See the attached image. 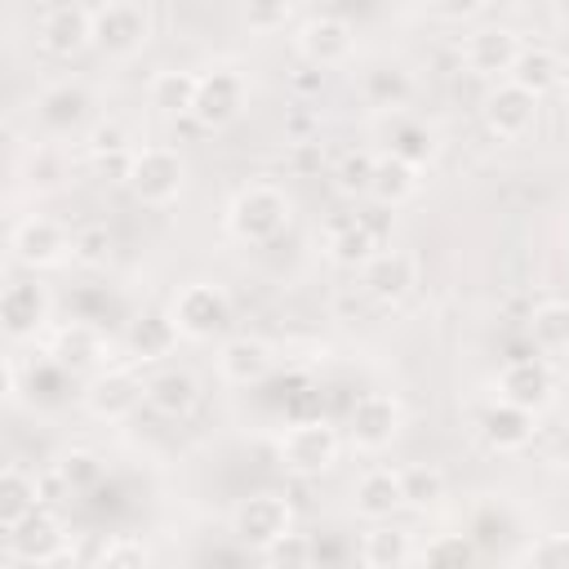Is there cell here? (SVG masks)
Listing matches in <instances>:
<instances>
[{
	"instance_id": "52a82bcc",
	"label": "cell",
	"mask_w": 569,
	"mask_h": 569,
	"mask_svg": "<svg viewBox=\"0 0 569 569\" xmlns=\"http://www.w3.org/2000/svg\"><path fill=\"white\" fill-rule=\"evenodd\" d=\"M80 400L84 413L98 422H129L147 405V378L133 365H107L84 382Z\"/></svg>"
},
{
	"instance_id": "5bb4252c",
	"label": "cell",
	"mask_w": 569,
	"mask_h": 569,
	"mask_svg": "<svg viewBox=\"0 0 569 569\" xmlns=\"http://www.w3.org/2000/svg\"><path fill=\"white\" fill-rule=\"evenodd\" d=\"M53 316V293L49 284H40L36 276H18L4 284L0 293V320H4V333L9 342H27L36 338Z\"/></svg>"
},
{
	"instance_id": "4dcf8cb0",
	"label": "cell",
	"mask_w": 569,
	"mask_h": 569,
	"mask_svg": "<svg viewBox=\"0 0 569 569\" xmlns=\"http://www.w3.org/2000/svg\"><path fill=\"white\" fill-rule=\"evenodd\" d=\"M196 93H200V76L187 71V67H164V71H156L151 84H147V102H151L160 116H191Z\"/></svg>"
},
{
	"instance_id": "2e32d148",
	"label": "cell",
	"mask_w": 569,
	"mask_h": 569,
	"mask_svg": "<svg viewBox=\"0 0 569 569\" xmlns=\"http://www.w3.org/2000/svg\"><path fill=\"white\" fill-rule=\"evenodd\" d=\"M293 49H298V58H302L307 67L329 71V67H342V62L351 58L356 31H351V22L338 18V13H316V18H307V22L298 27Z\"/></svg>"
},
{
	"instance_id": "ab89813d",
	"label": "cell",
	"mask_w": 569,
	"mask_h": 569,
	"mask_svg": "<svg viewBox=\"0 0 569 569\" xmlns=\"http://www.w3.org/2000/svg\"><path fill=\"white\" fill-rule=\"evenodd\" d=\"M147 542L142 538H133V533H116V538H107L89 560L93 565H102V569H133V565H147Z\"/></svg>"
},
{
	"instance_id": "8d00e7d4",
	"label": "cell",
	"mask_w": 569,
	"mask_h": 569,
	"mask_svg": "<svg viewBox=\"0 0 569 569\" xmlns=\"http://www.w3.org/2000/svg\"><path fill=\"white\" fill-rule=\"evenodd\" d=\"M116 258V236L102 227V222H89V227H76L71 236V262L84 267V271H98Z\"/></svg>"
},
{
	"instance_id": "4fadbf2b",
	"label": "cell",
	"mask_w": 569,
	"mask_h": 569,
	"mask_svg": "<svg viewBox=\"0 0 569 569\" xmlns=\"http://www.w3.org/2000/svg\"><path fill=\"white\" fill-rule=\"evenodd\" d=\"M493 396H502V400H511L520 409L542 413L556 400V369H551V360L542 351L538 356H511L498 369V378H493Z\"/></svg>"
},
{
	"instance_id": "7bdbcfd3",
	"label": "cell",
	"mask_w": 569,
	"mask_h": 569,
	"mask_svg": "<svg viewBox=\"0 0 569 569\" xmlns=\"http://www.w3.org/2000/svg\"><path fill=\"white\" fill-rule=\"evenodd\" d=\"M311 556H316V547H311V538H307V533H298V529H293V533H284L276 547H267V551H262V560H267V565H284V569H289V565H307Z\"/></svg>"
},
{
	"instance_id": "484cf974",
	"label": "cell",
	"mask_w": 569,
	"mask_h": 569,
	"mask_svg": "<svg viewBox=\"0 0 569 569\" xmlns=\"http://www.w3.org/2000/svg\"><path fill=\"white\" fill-rule=\"evenodd\" d=\"M382 249V236L378 227L365 218V213H351V218H338L325 236V253L333 267H347V271H360L373 253Z\"/></svg>"
},
{
	"instance_id": "ac0fdd59",
	"label": "cell",
	"mask_w": 569,
	"mask_h": 569,
	"mask_svg": "<svg viewBox=\"0 0 569 569\" xmlns=\"http://www.w3.org/2000/svg\"><path fill=\"white\" fill-rule=\"evenodd\" d=\"M31 116H36V124H40L44 133L67 138V133H76V129L89 124V116H93V93H89L80 80H58V84H49V89L36 93Z\"/></svg>"
},
{
	"instance_id": "cb8c5ba5",
	"label": "cell",
	"mask_w": 569,
	"mask_h": 569,
	"mask_svg": "<svg viewBox=\"0 0 569 569\" xmlns=\"http://www.w3.org/2000/svg\"><path fill=\"white\" fill-rule=\"evenodd\" d=\"M178 338H182V329H178L173 311H142L129 320L120 347H124L129 365H160L164 356H173Z\"/></svg>"
},
{
	"instance_id": "44dd1931",
	"label": "cell",
	"mask_w": 569,
	"mask_h": 569,
	"mask_svg": "<svg viewBox=\"0 0 569 569\" xmlns=\"http://www.w3.org/2000/svg\"><path fill=\"white\" fill-rule=\"evenodd\" d=\"M533 422H538L533 409H520V405L493 396V400L480 405V413H476V436H480L493 453H520V449L533 440V431H538Z\"/></svg>"
},
{
	"instance_id": "6da1fadb",
	"label": "cell",
	"mask_w": 569,
	"mask_h": 569,
	"mask_svg": "<svg viewBox=\"0 0 569 569\" xmlns=\"http://www.w3.org/2000/svg\"><path fill=\"white\" fill-rule=\"evenodd\" d=\"M293 222V200L271 182H249L227 204V231L240 244H271Z\"/></svg>"
},
{
	"instance_id": "681fc988",
	"label": "cell",
	"mask_w": 569,
	"mask_h": 569,
	"mask_svg": "<svg viewBox=\"0 0 569 569\" xmlns=\"http://www.w3.org/2000/svg\"><path fill=\"white\" fill-rule=\"evenodd\" d=\"M565 449H569V431H565Z\"/></svg>"
},
{
	"instance_id": "c3c4849f",
	"label": "cell",
	"mask_w": 569,
	"mask_h": 569,
	"mask_svg": "<svg viewBox=\"0 0 569 569\" xmlns=\"http://www.w3.org/2000/svg\"><path fill=\"white\" fill-rule=\"evenodd\" d=\"M565 258H569V240H565Z\"/></svg>"
},
{
	"instance_id": "603a6c76",
	"label": "cell",
	"mask_w": 569,
	"mask_h": 569,
	"mask_svg": "<svg viewBox=\"0 0 569 569\" xmlns=\"http://www.w3.org/2000/svg\"><path fill=\"white\" fill-rule=\"evenodd\" d=\"M405 476L400 467H369L356 485H351V511L369 525L378 520H396L405 511Z\"/></svg>"
},
{
	"instance_id": "ee69618b",
	"label": "cell",
	"mask_w": 569,
	"mask_h": 569,
	"mask_svg": "<svg viewBox=\"0 0 569 569\" xmlns=\"http://www.w3.org/2000/svg\"><path fill=\"white\" fill-rule=\"evenodd\" d=\"M489 4H493V0H431L436 18H445V22H471V18H480Z\"/></svg>"
},
{
	"instance_id": "8fae6325",
	"label": "cell",
	"mask_w": 569,
	"mask_h": 569,
	"mask_svg": "<svg viewBox=\"0 0 569 569\" xmlns=\"http://www.w3.org/2000/svg\"><path fill=\"white\" fill-rule=\"evenodd\" d=\"M400 427H405V405L391 391H365V396H356V405L347 413V440L360 453L391 449V440L400 436Z\"/></svg>"
},
{
	"instance_id": "7402d4cb",
	"label": "cell",
	"mask_w": 569,
	"mask_h": 569,
	"mask_svg": "<svg viewBox=\"0 0 569 569\" xmlns=\"http://www.w3.org/2000/svg\"><path fill=\"white\" fill-rule=\"evenodd\" d=\"M520 49L525 44H520V36L511 27H480L462 44V67L471 76H480V80H507L516 58H520Z\"/></svg>"
},
{
	"instance_id": "d590c367",
	"label": "cell",
	"mask_w": 569,
	"mask_h": 569,
	"mask_svg": "<svg viewBox=\"0 0 569 569\" xmlns=\"http://www.w3.org/2000/svg\"><path fill=\"white\" fill-rule=\"evenodd\" d=\"M400 476H405V502L413 507V511H431V507H440L445 502V493H449V480H445V471L440 467H400Z\"/></svg>"
},
{
	"instance_id": "f546056e",
	"label": "cell",
	"mask_w": 569,
	"mask_h": 569,
	"mask_svg": "<svg viewBox=\"0 0 569 569\" xmlns=\"http://www.w3.org/2000/svg\"><path fill=\"white\" fill-rule=\"evenodd\" d=\"M409 560H418V542L409 529H400L391 520H378L360 538V565H369V569H400Z\"/></svg>"
},
{
	"instance_id": "ffe728a7",
	"label": "cell",
	"mask_w": 569,
	"mask_h": 569,
	"mask_svg": "<svg viewBox=\"0 0 569 569\" xmlns=\"http://www.w3.org/2000/svg\"><path fill=\"white\" fill-rule=\"evenodd\" d=\"M36 44L40 53L71 62L93 44V13H84L80 4H53L40 22H36Z\"/></svg>"
},
{
	"instance_id": "83f0119b",
	"label": "cell",
	"mask_w": 569,
	"mask_h": 569,
	"mask_svg": "<svg viewBox=\"0 0 569 569\" xmlns=\"http://www.w3.org/2000/svg\"><path fill=\"white\" fill-rule=\"evenodd\" d=\"M507 80H516L520 89H529V93L542 98V93H551V89H565V80H569V62H565L551 44H525Z\"/></svg>"
},
{
	"instance_id": "b9f144b4",
	"label": "cell",
	"mask_w": 569,
	"mask_h": 569,
	"mask_svg": "<svg viewBox=\"0 0 569 569\" xmlns=\"http://www.w3.org/2000/svg\"><path fill=\"white\" fill-rule=\"evenodd\" d=\"M516 560L533 565V569H569V533H542Z\"/></svg>"
},
{
	"instance_id": "7c38bea8",
	"label": "cell",
	"mask_w": 569,
	"mask_h": 569,
	"mask_svg": "<svg viewBox=\"0 0 569 569\" xmlns=\"http://www.w3.org/2000/svg\"><path fill=\"white\" fill-rule=\"evenodd\" d=\"M71 236H76V231H67L58 218H49V213H27V218H18L13 231H9V249H13V258H18L22 267L49 271V267H62V262L71 258Z\"/></svg>"
},
{
	"instance_id": "f1b7e54d",
	"label": "cell",
	"mask_w": 569,
	"mask_h": 569,
	"mask_svg": "<svg viewBox=\"0 0 569 569\" xmlns=\"http://www.w3.org/2000/svg\"><path fill=\"white\" fill-rule=\"evenodd\" d=\"M418 187H422V169H418V164L400 160L396 151H387V156L373 160L369 200H378L382 209H400V204H409V200L418 196Z\"/></svg>"
},
{
	"instance_id": "bcb514c9",
	"label": "cell",
	"mask_w": 569,
	"mask_h": 569,
	"mask_svg": "<svg viewBox=\"0 0 569 569\" xmlns=\"http://www.w3.org/2000/svg\"><path fill=\"white\" fill-rule=\"evenodd\" d=\"M556 18L569 27V0H556Z\"/></svg>"
},
{
	"instance_id": "d6a6232c",
	"label": "cell",
	"mask_w": 569,
	"mask_h": 569,
	"mask_svg": "<svg viewBox=\"0 0 569 569\" xmlns=\"http://www.w3.org/2000/svg\"><path fill=\"white\" fill-rule=\"evenodd\" d=\"M525 329H529V338H533V347H538L542 356L569 351V298H547V302H538V307L529 311Z\"/></svg>"
},
{
	"instance_id": "3957f363",
	"label": "cell",
	"mask_w": 569,
	"mask_h": 569,
	"mask_svg": "<svg viewBox=\"0 0 569 569\" xmlns=\"http://www.w3.org/2000/svg\"><path fill=\"white\" fill-rule=\"evenodd\" d=\"M338 449H342V436H338V427H333L325 413L293 418V422L280 431V440H276L280 467H284L289 476H302V480L329 471V467L338 462Z\"/></svg>"
},
{
	"instance_id": "4316f807",
	"label": "cell",
	"mask_w": 569,
	"mask_h": 569,
	"mask_svg": "<svg viewBox=\"0 0 569 569\" xmlns=\"http://www.w3.org/2000/svg\"><path fill=\"white\" fill-rule=\"evenodd\" d=\"M360 98L378 111H400L409 98H413V76L405 62H391V58H378L360 71Z\"/></svg>"
},
{
	"instance_id": "8992f818",
	"label": "cell",
	"mask_w": 569,
	"mask_h": 569,
	"mask_svg": "<svg viewBox=\"0 0 569 569\" xmlns=\"http://www.w3.org/2000/svg\"><path fill=\"white\" fill-rule=\"evenodd\" d=\"M4 560L9 565H58V560H71L67 525L58 520V511L36 507L18 525H4Z\"/></svg>"
},
{
	"instance_id": "7dc6e473",
	"label": "cell",
	"mask_w": 569,
	"mask_h": 569,
	"mask_svg": "<svg viewBox=\"0 0 569 569\" xmlns=\"http://www.w3.org/2000/svg\"><path fill=\"white\" fill-rule=\"evenodd\" d=\"M560 107H565V124H569V80H565V102Z\"/></svg>"
},
{
	"instance_id": "60d3db41",
	"label": "cell",
	"mask_w": 569,
	"mask_h": 569,
	"mask_svg": "<svg viewBox=\"0 0 569 569\" xmlns=\"http://www.w3.org/2000/svg\"><path fill=\"white\" fill-rule=\"evenodd\" d=\"M289 13H293V0H244V9H240L244 27H249L253 36H276V31H284Z\"/></svg>"
},
{
	"instance_id": "1f68e13d",
	"label": "cell",
	"mask_w": 569,
	"mask_h": 569,
	"mask_svg": "<svg viewBox=\"0 0 569 569\" xmlns=\"http://www.w3.org/2000/svg\"><path fill=\"white\" fill-rule=\"evenodd\" d=\"M36 507H44V480L31 476L27 467L9 462L4 476H0V529H4V525H18V520L31 516Z\"/></svg>"
},
{
	"instance_id": "f6af8a7d",
	"label": "cell",
	"mask_w": 569,
	"mask_h": 569,
	"mask_svg": "<svg viewBox=\"0 0 569 569\" xmlns=\"http://www.w3.org/2000/svg\"><path fill=\"white\" fill-rule=\"evenodd\" d=\"M89 147H93V156H107V151H133V147H124V129L120 124H98L93 133H89Z\"/></svg>"
},
{
	"instance_id": "74e56055",
	"label": "cell",
	"mask_w": 569,
	"mask_h": 569,
	"mask_svg": "<svg viewBox=\"0 0 569 569\" xmlns=\"http://www.w3.org/2000/svg\"><path fill=\"white\" fill-rule=\"evenodd\" d=\"M418 560L422 565H471L476 560V542H471V533H431L418 547Z\"/></svg>"
},
{
	"instance_id": "277c9868",
	"label": "cell",
	"mask_w": 569,
	"mask_h": 569,
	"mask_svg": "<svg viewBox=\"0 0 569 569\" xmlns=\"http://www.w3.org/2000/svg\"><path fill=\"white\" fill-rule=\"evenodd\" d=\"M182 338L191 342H213V338H227L231 320H236V302L231 293L218 284V280H187L173 302H169Z\"/></svg>"
},
{
	"instance_id": "f35d334b",
	"label": "cell",
	"mask_w": 569,
	"mask_h": 569,
	"mask_svg": "<svg viewBox=\"0 0 569 569\" xmlns=\"http://www.w3.org/2000/svg\"><path fill=\"white\" fill-rule=\"evenodd\" d=\"M373 151H347V156H338V164H333V187L342 191V196H369V182H373Z\"/></svg>"
},
{
	"instance_id": "d6986e66",
	"label": "cell",
	"mask_w": 569,
	"mask_h": 569,
	"mask_svg": "<svg viewBox=\"0 0 569 569\" xmlns=\"http://www.w3.org/2000/svg\"><path fill=\"white\" fill-rule=\"evenodd\" d=\"M218 378L227 387H258L276 369V347L262 333H231L218 342Z\"/></svg>"
},
{
	"instance_id": "e575fe53",
	"label": "cell",
	"mask_w": 569,
	"mask_h": 569,
	"mask_svg": "<svg viewBox=\"0 0 569 569\" xmlns=\"http://www.w3.org/2000/svg\"><path fill=\"white\" fill-rule=\"evenodd\" d=\"M391 151H396L400 160L427 169V164L440 156V138H436V129L422 124V120H400V124L391 129Z\"/></svg>"
},
{
	"instance_id": "7a4b0ae2",
	"label": "cell",
	"mask_w": 569,
	"mask_h": 569,
	"mask_svg": "<svg viewBox=\"0 0 569 569\" xmlns=\"http://www.w3.org/2000/svg\"><path fill=\"white\" fill-rule=\"evenodd\" d=\"M129 196L147 209H169L187 187V160L173 147H133L120 169Z\"/></svg>"
},
{
	"instance_id": "30bf717a",
	"label": "cell",
	"mask_w": 569,
	"mask_h": 569,
	"mask_svg": "<svg viewBox=\"0 0 569 569\" xmlns=\"http://www.w3.org/2000/svg\"><path fill=\"white\" fill-rule=\"evenodd\" d=\"M418 280H422V258L413 253V249H405V244H396V249H378L365 267H360V289L378 302V307H400L413 289H418Z\"/></svg>"
},
{
	"instance_id": "e0dca14e",
	"label": "cell",
	"mask_w": 569,
	"mask_h": 569,
	"mask_svg": "<svg viewBox=\"0 0 569 569\" xmlns=\"http://www.w3.org/2000/svg\"><path fill=\"white\" fill-rule=\"evenodd\" d=\"M107 356H111V338L93 320L58 325L49 338V360L67 373H98V369H107Z\"/></svg>"
},
{
	"instance_id": "9c48e42d",
	"label": "cell",
	"mask_w": 569,
	"mask_h": 569,
	"mask_svg": "<svg viewBox=\"0 0 569 569\" xmlns=\"http://www.w3.org/2000/svg\"><path fill=\"white\" fill-rule=\"evenodd\" d=\"M249 107V80L244 71L236 67H213L200 76V93H196V107H191V120L204 129V133H222L231 129Z\"/></svg>"
},
{
	"instance_id": "9a60e30c",
	"label": "cell",
	"mask_w": 569,
	"mask_h": 569,
	"mask_svg": "<svg viewBox=\"0 0 569 569\" xmlns=\"http://www.w3.org/2000/svg\"><path fill=\"white\" fill-rule=\"evenodd\" d=\"M480 120L498 142H516L538 120V93L520 89L516 80H493V89L480 102Z\"/></svg>"
},
{
	"instance_id": "d4e9b609",
	"label": "cell",
	"mask_w": 569,
	"mask_h": 569,
	"mask_svg": "<svg viewBox=\"0 0 569 569\" xmlns=\"http://www.w3.org/2000/svg\"><path fill=\"white\" fill-rule=\"evenodd\" d=\"M200 378L191 373V369H178V365H169V369H156L151 378H147V409H156L160 418H169V422H182V418H191L196 409H200Z\"/></svg>"
},
{
	"instance_id": "5b68a950",
	"label": "cell",
	"mask_w": 569,
	"mask_h": 569,
	"mask_svg": "<svg viewBox=\"0 0 569 569\" xmlns=\"http://www.w3.org/2000/svg\"><path fill=\"white\" fill-rule=\"evenodd\" d=\"M284 533H293V502L276 489H262V493H249L236 502L231 511V538L244 547V551H267L276 547Z\"/></svg>"
},
{
	"instance_id": "836d02e7",
	"label": "cell",
	"mask_w": 569,
	"mask_h": 569,
	"mask_svg": "<svg viewBox=\"0 0 569 569\" xmlns=\"http://www.w3.org/2000/svg\"><path fill=\"white\" fill-rule=\"evenodd\" d=\"M102 476H107V467H102V458H98L93 449H67V453L53 462V480H58L62 489H71V493L98 489Z\"/></svg>"
},
{
	"instance_id": "ba28073f",
	"label": "cell",
	"mask_w": 569,
	"mask_h": 569,
	"mask_svg": "<svg viewBox=\"0 0 569 569\" xmlns=\"http://www.w3.org/2000/svg\"><path fill=\"white\" fill-rule=\"evenodd\" d=\"M151 40V9L138 0H107L93 9V49L102 58H138Z\"/></svg>"
}]
</instances>
